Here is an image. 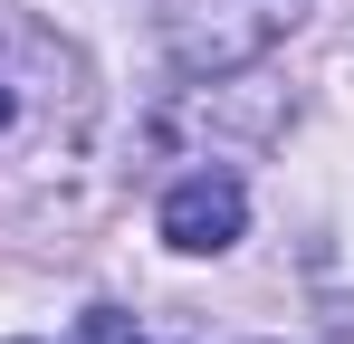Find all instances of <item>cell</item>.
<instances>
[{
  "label": "cell",
  "instance_id": "obj_3",
  "mask_svg": "<svg viewBox=\"0 0 354 344\" xmlns=\"http://www.w3.org/2000/svg\"><path fill=\"white\" fill-rule=\"evenodd\" d=\"M96 325H106V316H96ZM106 344H124V335H115V325H106Z\"/></svg>",
  "mask_w": 354,
  "mask_h": 344
},
{
  "label": "cell",
  "instance_id": "obj_1",
  "mask_svg": "<svg viewBox=\"0 0 354 344\" xmlns=\"http://www.w3.org/2000/svg\"><path fill=\"white\" fill-rule=\"evenodd\" d=\"M182 77H239L249 57H268L306 19V0H153Z\"/></svg>",
  "mask_w": 354,
  "mask_h": 344
},
{
  "label": "cell",
  "instance_id": "obj_4",
  "mask_svg": "<svg viewBox=\"0 0 354 344\" xmlns=\"http://www.w3.org/2000/svg\"><path fill=\"white\" fill-rule=\"evenodd\" d=\"M0 124H10V96H0Z\"/></svg>",
  "mask_w": 354,
  "mask_h": 344
},
{
  "label": "cell",
  "instance_id": "obj_2",
  "mask_svg": "<svg viewBox=\"0 0 354 344\" xmlns=\"http://www.w3.org/2000/svg\"><path fill=\"white\" fill-rule=\"evenodd\" d=\"M239 229H249V191H239V172H192V182L163 191V239L192 249V258L230 249Z\"/></svg>",
  "mask_w": 354,
  "mask_h": 344
}]
</instances>
